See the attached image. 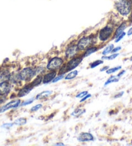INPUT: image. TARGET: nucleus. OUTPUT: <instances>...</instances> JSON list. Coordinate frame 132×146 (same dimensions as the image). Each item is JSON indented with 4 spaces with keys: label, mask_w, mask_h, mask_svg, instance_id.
<instances>
[{
    "label": "nucleus",
    "mask_w": 132,
    "mask_h": 146,
    "mask_svg": "<svg viewBox=\"0 0 132 146\" xmlns=\"http://www.w3.org/2000/svg\"><path fill=\"white\" fill-rule=\"evenodd\" d=\"M121 66H117V67H115V68H110V69L108 70H106V73L108 74H111V73H113L115 72H117V71H118L119 70L121 69Z\"/></svg>",
    "instance_id": "obj_22"
},
{
    "label": "nucleus",
    "mask_w": 132,
    "mask_h": 146,
    "mask_svg": "<svg viewBox=\"0 0 132 146\" xmlns=\"http://www.w3.org/2000/svg\"><path fill=\"white\" fill-rule=\"evenodd\" d=\"M97 48L96 47L90 48L88 49V50L86 51L85 53L84 54V57H86L89 56L91 54L95 53V52H97Z\"/></svg>",
    "instance_id": "obj_18"
},
{
    "label": "nucleus",
    "mask_w": 132,
    "mask_h": 146,
    "mask_svg": "<svg viewBox=\"0 0 132 146\" xmlns=\"http://www.w3.org/2000/svg\"><path fill=\"white\" fill-rule=\"evenodd\" d=\"M117 8L120 14L123 16H126L132 9V4L128 0H119L116 4Z\"/></svg>",
    "instance_id": "obj_1"
},
{
    "label": "nucleus",
    "mask_w": 132,
    "mask_h": 146,
    "mask_svg": "<svg viewBox=\"0 0 132 146\" xmlns=\"http://www.w3.org/2000/svg\"><path fill=\"white\" fill-rule=\"evenodd\" d=\"M42 107V104H37L35 106H33L32 108L30 109V111L31 112H34L38 111L39 109H40Z\"/></svg>",
    "instance_id": "obj_26"
},
{
    "label": "nucleus",
    "mask_w": 132,
    "mask_h": 146,
    "mask_svg": "<svg viewBox=\"0 0 132 146\" xmlns=\"http://www.w3.org/2000/svg\"><path fill=\"white\" fill-rule=\"evenodd\" d=\"M126 28V24L125 23L122 24V25H121L117 28V30H116V32H115V37L117 38L120 35L123 33L124 30Z\"/></svg>",
    "instance_id": "obj_14"
},
{
    "label": "nucleus",
    "mask_w": 132,
    "mask_h": 146,
    "mask_svg": "<svg viewBox=\"0 0 132 146\" xmlns=\"http://www.w3.org/2000/svg\"><path fill=\"white\" fill-rule=\"evenodd\" d=\"M55 146H64V144H62V143H60V144H55Z\"/></svg>",
    "instance_id": "obj_38"
},
{
    "label": "nucleus",
    "mask_w": 132,
    "mask_h": 146,
    "mask_svg": "<svg viewBox=\"0 0 132 146\" xmlns=\"http://www.w3.org/2000/svg\"><path fill=\"white\" fill-rule=\"evenodd\" d=\"M32 102H33V99H30V100H29V101H27L26 102H23V103L21 104V106H23L28 105V104H31V103H32Z\"/></svg>",
    "instance_id": "obj_30"
},
{
    "label": "nucleus",
    "mask_w": 132,
    "mask_h": 146,
    "mask_svg": "<svg viewBox=\"0 0 132 146\" xmlns=\"http://www.w3.org/2000/svg\"><path fill=\"white\" fill-rule=\"evenodd\" d=\"M27 122V120L24 118H20L16 120L14 122V124H16L18 126H21V125H23V124H26Z\"/></svg>",
    "instance_id": "obj_21"
},
{
    "label": "nucleus",
    "mask_w": 132,
    "mask_h": 146,
    "mask_svg": "<svg viewBox=\"0 0 132 146\" xmlns=\"http://www.w3.org/2000/svg\"><path fill=\"white\" fill-rule=\"evenodd\" d=\"M10 90V86L9 83L6 82H3L0 83V95H4L9 92Z\"/></svg>",
    "instance_id": "obj_9"
},
{
    "label": "nucleus",
    "mask_w": 132,
    "mask_h": 146,
    "mask_svg": "<svg viewBox=\"0 0 132 146\" xmlns=\"http://www.w3.org/2000/svg\"><path fill=\"white\" fill-rule=\"evenodd\" d=\"M119 78H118L117 76H112V77L109 78V79L106 82V83L104 84V86H106L107 85H108L109 84L112 83V82H118L119 81Z\"/></svg>",
    "instance_id": "obj_19"
},
{
    "label": "nucleus",
    "mask_w": 132,
    "mask_h": 146,
    "mask_svg": "<svg viewBox=\"0 0 132 146\" xmlns=\"http://www.w3.org/2000/svg\"><path fill=\"white\" fill-rule=\"evenodd\" d=\"M10 73L8 72H7V71H5V72H2L1 73V75H0V79L1 80H4V81H5V80H8V79H10Z\"/></svg>",
    "instance_id": "obj_17"
},
{
    "label": "nucleus",
    "mask_w": 132,
    "mask_h": 146,
    "mask_svg": "<svg viewBox=\"0 0 132 146\" xmlns=\"http://www.w3.org/2000/svg\"><path fill=\"white\" fill-rule=\"evenodd\" d=\"M113 48H114V46H113V44H110V46H108V47H106L105 49H104V50L102 52V54H103L104 55H108V53H110V52H112V50L113 49Z\"/></svg>",
    "instance_id": "obj_20"
},
{
    "label": "nucleus",
    "mask_w": 132,
    "mask_h": 146,
    "mask_svg": "<svg viewBox=\"0 0 132 146\" xmlns=\"http://www.w3.org/2000/svg\"><path fill=\"white\" fill-rule=\"evenodd\" d=\"M130 61H132V56L131 57V58H130Z\"/></svg>",
    "instance_id": "obj_39"
},
{
    "label": "nucleus",
    "mask_w": 132,
    "mask_h": 146,
    "mask_svg": "<svg viewBox=\"0 0 132 146\" xmlns=\"http://www.w3.org/2000/svg\"><path fill=\"white\" fill-rule=\"evenodd\" d=\"M63 78H64V75H61L58 76V77H56L55 79H53V82H54H54H58V80H61V79H62Z\"/></svg>",
    "instance_id": "obj_29"
},
{
    "label": "nucleus",
    "mask_w": 132,
    "mask_h": 146,
    "mask_svg": "<svg viewBox=\"0 0 132 146\" xmlns=\"http://www.w3.org/2000/svg\"><path fill=\"white\" fill-rule=\"evenodd\" d=\"M82 61V58L80 57H76V58H74L71 60L70 61L67 63V66L65 67V72H69V71H71V70L75 69V68L77 67L80 64Z\"/></svg>",
    "instance_id": "obj_5"
},
{
    "label": "nucleus",
    "mask_w": 132,
    "mask_h": 146,
    "mask_svg": "<svg viewBox=\"0 0 132 146\" xmlns=\"http://www.w3.org/2000/svg\"><path fill=\"white\" fill-rule=\"evenodd\" d=\"M63 64V60L58 57H54V58L52 59L49 61V63H48L47 68L48 70H55L58 69Z\"/></svg>",
    "instance_id": "obj_4"
},
{
    "label": "nucleus",
    "mask_w": 132,
    "mask_h": 146,
    "mask_svg": "<svg viewBox=\"0 0 132 146\" xmlns=\"http://www.w3.org/2000/svg\"><path fill=\"white\" fill-rule=\"evenodd\" d=\"M91 94H87L86 95H85V97H82V99H81V101H80V102H82L84 101H85L86 100H87L88 99L91 97Z\"/></svg>",
    "instance_id": "obj_31"
},
{
    "label": "nucleus",
    "mask_w": 132,
    "mask_h": 146,
    "mask_svg": "<svg viewBox=\"0 0 132 146\" xmlns=\"http://www.w3.org/2000/svg\"><path fill=\"white\" fill-rule=\"evenodd\" d=\"M109 68L108 66H104V68H101L100 69V72H103V71H106L108 70V69Z\"/></svg>",
    "instance_id": "obj_37"
},
{
    "label": "nucleus",
    "mask_w": 132,
    "mask_h": 146,
    "mask_svg": "<svg viewBox=\"0 0 132 146\" xmlns=\"http://www.w3.org/2000/svg\"><path fill=\"white\" fill-rule=\"evenodd\" d=\"M78 73V72L77 70H75L71 72H70L69 74H67L66 77H65V79L66 80H71V79H74L75 77H76L77 76Z\"/></svg>",
    "instance_id": "obj_16"
},
{
    "label": "nucleus",
    "mask_w": 132,
    "mask_h": 146,
    "mask_svg": "<svg viewBox=\"0 0 132 146\" xmlns=\"http://www.w3.org/2000/svg\"><path fill=\"white\" fill-rule=\"evenodd\" d=\"M91 42V39L90 37H83L78 42L77 46L80 50H83L88 47Z\"/></svg>",
    "instance_id": "obj_7"
},
{
    "label": "nucleus",
    "mask_w": 132,
    "mask_h": 146,
    "mask_svg": "<svg viewBox=\"0 0 132 146\" xmlns=\"http://www.w3.org/2000/svg\"><path fill=\"white\" fill-rule=\"evenodd\" d=\"M112 32H113V28L110 26H106L100 30L99 34L100 39L102 41H106L111 36Z\"/></svg>",
    "instance_id": "obj_3"
},
{
    "label": "nucleus",
    "mask_w": 132,
    "mask_h": 146,
    "mask_svg": "<svg viewBox=\"0 0 132 146\" xmlns=\"http://www.w3.org/2000/svg\"><path fill=\"white\" fill-rule=\"evenodd\" d=\"M104 61H100V60H97V61H95L91 65V68H95V67H97V66L101 65V64H103Z\"/></svg>",
    "instance_id": "obj_23"
},
{
    "label": "nucleus",
    "mask_w": 132,
    "mask_h": 146,
    "mask_svg": "<svg viewBox=\"0 0 132 146\" xmlns=\"http://www.w3.org/2000/svg\"><path fill=\"white\" fill-rule=\"evenodd\" d=\"M119 55V53H114L113 55H110L109 57H102V59H108V60H113L114 59H115L118 55Z\"/></svg>",
    "instance_id": "obj_25"
},
{
    "label": "nucleus",
    "mask_w": 132,
    "mask_h": 146,
    "mask_svg": "<svg viewBox=\"0 0 132 146\" xmlns=\"http://www.w3.org/2000/svg\"><path fill=\"white\" fill-rule=\"evenodd\" d=\"M52 93H53V91H42L41 93H39L38 95H37L36 99H43V98L47 97H48L49 95H51Z\"/></svg>",
    "instance_id": "obj_13"
},
{
    "label": "nucleus",
    "mask_w": 132,
    "mask_h": 146,
    "mask_svg": "<svg viewBox=\"0 0 132 146\" xmlns=\"http://www.w3.org/2000/svg\"><path fill=\"white\" fill-rule=\"evenodd\" d=\"M127 34H128V36H130L131 35H132V28H130L129 30H128V32Z\"/></svg>",
    "instance_id": "obj_36"
},
{
    "label": "nucleus",
    "mask_w": 132,
    "mask_h": 146,
    "mask_svg": "<svg viewBox=\"0 0 132 146\" xmlns=\"http://www.w3.org/2000/svg\"><path fill=\"white\" fill-rule=\"evenodd\" d=\"M32 88H33V87H32L30 84L29 85V86H26L25 87L23 88L22 89L19 91L18 96L19 97H23L24 96L27 95L32 90Z\"/></svg>",
    "instance_id": "obj_11"
},
{
    "label": "nucleus",
    "mask_w": 132,
    "mask_h": 146,
    "mask_svg": "<svg viewBox=\"0 0 132 146\" xmlns=\"http://www.w3.org/2000/svg\"><path fill=\"white\" fill-rule=\"evenodd\" d=\"M93 136L89 133H82L78 137V140L79 142H89L93 140Z\"/></svg>",
    "instance_id": "obj_10"
},
{
    "label": "nucleus",
    "mask_w": 132,
    "mask_h": 146,
    "mask_svg": "<svg viewBox=\"0 0 132 146\" xmlns=\"http://www.w3.org/2000/svg\"><path fill=\"white\" fill-rule=\"evenodd\" d=\"M36 74V70H33L30 68H26L22 70V71H21V72L19 73V76L21 80L28 81L32 79Z\"/></svg>",
    "instance_id": "obj_2"
},
{
    "label": "nucleus",
    "mask_w": 132,
    "mask_h": 146,
    "mask_svg": "<svg viewBox=\"0 0 132 146\" xmlns=\"http://www.w3.org/2000/svg\"><path fill=\"white\" fill-rule=\"evenodd\" d=\"M13 126V124H5L3 126V127H10L11 126Z\"/></svg>",
    "instance_id": "obj_35"
},
{
    "label": "nucleus",
    "mask_w": 132,
    "mask_h": 146,
    "mask_svg": "<svg viewBox=\"0 0 132 146\" xmlns=\"http://www.w3.org/2000/svg\"><path fill=\"white\" fill-rule=\"evenodd\" d=\"M125 35H126V33H125V32H123V33L121 34L117 38V39L115 40V42H119V41H121V40L122 39H123V37H124V36H125Z\"/></svg>",
    "instance_id": "obj_27"
},
{
    "label": "nucleus",
    "mask_w": 132,
    "mask_h": 146,
    "mask_svg": "<svg viewBox=\"0 0 132 146\" xmlns=\"http://www.w3.org/2000/svg\"><path fill=\"white\" fill-rule=\"evenodd\" d=\"M125 72H126V71H125V70L122 71V72H120L118 74V75H117V76L118 77H121V76H122L123 75H124V74L125 73Z\"/></svg>",
    "instance_id": "obj_34"
},
{
    "label": "nucleus",
    "mask_w": 132,
    "mask_h": 146,
    "mask_svg": "<svg viewBox=\"0 0 132 146\" xmlns=\"http://www.w3.org/2000/svg\"><path fill=\"white\" fill-rule=\"evenodd\" d=\"M56 72H53L49 73L47 74L46 75H45L43 79V83H49L51 80H53L54 79V77L56 76Z\"/></svg>",
    "instance_id": "obj_12"
},
{
    "label": "nucleus",
    "mask_w": 132,
    "mask_h": 146,
    "mask_svg": "<svg viewBox=\"0 0 132 146\" xmlns=\"http://www.w3.org/2000/svg\"><path fill=\"white\" fill-rule=\"evenodd\" d=\"M85 111L82 112V110H80V109H76V110H75L73 111V113H72L71 115H73V116H79V115H82L83 113H84Z\"/></svg>",
    "instance_id": "obj_24"
},
{
    "label": "nucleus",
    "mask_w": 132,
    "mask_h": 146,
    "mask_svg": "<svg viewBox=\"0 0 132 146\" xmlns=\"http://www.w3.org/2000/svg\"><path fill=\"white\" fill-rule=\"evenodd\" d=\"M42 81H43V77H42V76H38V77L34 80V81L32 82V83L30 84V85L34 88V86H38Z\"/></svg>",
    "instance_id": "obj_15"
},
{
    "label": "nucleus",
    "mask_w": 132,
    "mask_h": 146,
    "mask_svg": "<svg viewBox=\"0 0 132 146\" xmlns=\"http://www.w3.org/2000/svg\"><path fill=\"white\" fill-rule=\"evenodd\" d=\"M20 100H14V101L8 102V104H6L4 106L0 108V113H3V112L6 111V110L16 108V107H18L20 104Z\"/></svg>",
    "instance_id": "obj_6"
},
{
    "label": "nucleus",
    "mask_w": 132,
    "mask_h": 146,
    "mask_svg": "<svg viewBox=\"0 0 132 146\" xmlns=\"http://www.w3.org/2000/svg\"><path fill=\"white\" fill-rule=\"evenodd\" d=\"M87 94H88V91H83L82 93H80L79 94L76 95V97L77 98H82L84 97H85V95H86Z\"/></svg>",
    "instance_id": "obj_28"
},
{
    "label": "nucleus",
    "mask_w": 132,
    "mask_h": 146,
    "mask_svg": "<svg viewBox=\"0 0 132 146\" xmlns=\"http://www.w3.org/2000/svg\"><path fill=\"white\" fill-rule=\"evenodd\" d=\"M121 50V46H119V47H117V48H113V50H112V53H115V52Z\"/></svg>",
    "instance_id": "obj_32"
},
{
    "label": "nucleus",
    "mask_w": 132,
    "mask_h": 146,
    "mask_svg": "<svg viewBox=\"0 0 132 146\" xmlns=\"http://www.w3.org/2000/svg\"><path fill=\"white\" fill-rule=\"evenodd\" d=\"M78 50H79V49L78 48V46L76 45H73L72 46H70V47L67 49V50L65 52V56L68 57V58L73 57H74L76 55Z\"/></svg>",
    "instance_id": "obj_8"
},
{
    "label": "nucleus",
    "mask_w": 132,
    "mask_h": 146,
    "mask_svg": "<svg viewBox=\"0 0 132 146\" xmlns=\"http://www.w3.org/2000/svg\"><path fill=\"white\" fill-rule=\"evenodd\" d=\"M123 94H124V91H121V93H118L117 95H116L115 96V98H119V97H122V96H123Z\"/></svg>",
    "instance_id": "obj_33"
}]
</instances>
